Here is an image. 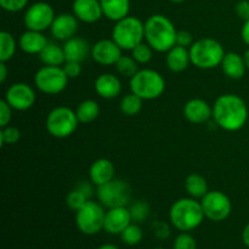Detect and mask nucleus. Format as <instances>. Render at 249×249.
<instances>
[{"mask_svg":"<svg viewBox=\"0 0 249 249\" xmlns=\"http://www.w3.org/2000/svg\"><path fill=\"white\" fill-rule=\"evenodd\" d=\"M63 51L66 55V61H75L82 63L85 58L91 53V48L84 38L73 36L63 44Z\"/></svg>","mask_w":249,"mask_h":249,"instance_id":"nucleus-21","label":"nucleus"},{"mask_svg":"<svg viewBox=\"0 0 249 249\" xmlns=\"http://www.w3.org/2000/svg\"><path fill=\"white\" fill-rule=\"evenodd\" d=\"M106 212L97 202L88 201L82 209L77 212L75 224L80 232L85 235H95L104 229Z\"/></svg>","mask_w":249,"mask_h":249,"instance_id":"nucleus-10","label":"nucleus"},{"mask_svg":"<svg viewBox=\"0 0 249 249\" xmlns=\"http://www.w3.org/2000/svg\"><path fill=\"white\" fill-rule=\"evenodd\" d=\"M142 101L143 100L141 97H139L134 92H130V94H126L125 96H123V99L121 100L119 108H121L122 113L125 114V116H136L142 108Z\"/></svg>","mask_w":249,"mask_h":249,"instance_id":"nucleus-30","label":"nucleus"},{"mask_svg":"<svg viewBox=\"0 0 249 249\" xmlns=\"http://www.w3.org/2000/svg\"><path fill=\"white\" fill-rule=\"evenodd\" d=\"M178 31L164 15H152L145 22V40L158 53H168L177 45Z\"/></svg>","mask_w":249,"mask_h":249,"instance_id":"nucleus-2","label":"nucleus"},{"mask_svg":"<svg viewBox=\"0 0 249 249\" xmlns=\"http://www.w3.org/2000/svg\"><path fill=\"white\" fill-rule=\"evenodd\" d=\"M204 212L201 202L196 198H180L173 203L169 211L172 225L182 232L195 230L203 223Z\"/></svg>","mask_w":249,"mask_h":249,"instance_id":"nucleus-3","label":"nucleus"},{"mask_svg":"<svg viewBox=\"0 0 249 249\" xmlns=\"http://www.w3.org/2000/svg\"><path fill=\"white\" fill-rule=\"evenodd\" d=\"M213 119L224 130H241L248 119V107L245 100L235 94L220 95L214 102Z\"/></svg>","mask_w":249,"mask_h":249,"instance_id":"nucleus-1","label":"nucleus"},{"mask_svg":"<svg viewBox=\"0 0 249 249\" xmlns=\"http://www.w3.org/2000/svg\"><path fill=\"white\" fill-rule=\"evenodd\" d=\"M77 189H79L80 191L84 192V194L87 195L88 197L91 196V194H92V187H91V185H90L88 181H82V184L78 185Z\"/></svg>","mask_w":249,"mask_h":249,"instance_id":"nucleus-45","label":"nucleus"},{"mask_svg":"<svg viewBox=\"0 0 249 249\" xmlns=\"http://www.w3.org/2000/svg\"><path fill=\"white\" fill-rule=\"evenodd\" d=\"M194 36L190 32L187 31H178L177 36V45L184 46V48H191V45L194 44Z\"/></svg>","mask_w":249,"mask_h":249,"instance_id":"nucleus-41","label":"nucleus"},{"mask_svg":"<svg viewBox=\"0 0 249 249\" xmlns=\"http://www.w3.org/2000/svg\"><path fill=\"white\" fill-rule=\"evenodd\" d=\"M29 0H0V6L7 12H18L27 6Z\"/></svg>","mask_w":249,"mask_h":249,"instance_id":"nucleus-38","label":"nucleus"},{"mask_svg":"<svg viewBox=\"0 0 249 249\" xmlns=\"http://www.w3.org/2000/svg\"><path fill=\"white\" fill-rule=\"evenodd\" d=\"M169 1H172V2H184V1H186V0H169Z\"/></svg>","mask_w":249,"mask_h":249,"instance_id":"nucleus-50","label":"nucleus"},{"mask_svg":"<svg viewBox=\"0 0 249 249\" xmlns=\"http://www.w3.org/2000/svg\"><path fill=\"white\" fill-rule=\"evenodd\" d=\"M21 139V131L18 128L11 125H6L0 130V141L1 145H15Z\"/></svg>","mask_w":249,"mask_h":249,"instance_id":"nucleus-36","label":"nucleus"},{"mask_svg":"<svg viewBox=\"0 0 249 249\" xmlns=\"http://www.w3.org/2000/svg\"><path fill=\"white\" fill-rule=\"evenodd\" d=\"M79 19L72 14H61L55 17L50 27L51 34L55 39L61 41H67L68 39L75 36L78 31Z\"/></svg>","mask_w":249,"mask_h":249,"instance_id":"nucleus-16","label":"nucleus"},{"mask_svg":"<svg viewBox=\"0 0 249 249\" xmlns=\"http://www.w3.org/2000/svg\"><path fill=\"white\" fill-rule=\"evenodd\" d=\"M88 201H89V197L84 192L80 191L79 189H77V187L74 190H72L67 195V197H66V204L74 212H78L79 209H82L88 203Z\"/></svg>","mask_w":249,"mask_h":249,"instance_id":"nucleus-33","label":"nucleus"},{"mask_svg":"<svg viewBox=\"0 0 249 249\" xmlns=\"http://www.w3.org/2000/svg\"><path fill=\"white\" fill-rule=\"evenodd\" d=\"M155 233L158 238L164 240V238H168V236L170 235V230L167 224L157 223L155 225Z\"/></svg>","mask_w":249,"mask_h":249,"instance_id":"nucleus-43","label":"nucleus"},{"mask_svg":"<svg viewBox=\"0 0 249 249\" xmlns=\"http://www.w3.org/2000/svg\"><path fill=\"white\" fill-rule=\"evenodd\" d=\"M236 14L243 21L249 19V0H238L236 5Z\"/></svg>","mask_w":249,"mask_h":249,"instance_id":"nucleus-42","label":"nucleus"},{"mask_svg":"<svg viewBox=\"0 0 249 249\" xmlns=\"http://www.w3.org/2000/svg\"><path fill=\"white\" fill-rule=\"evenodd\" d=\"M201 204L206 218L212 221L225 220L232 211L230 198L218 190L207 192L201 198Z\"/></svg>","mask_w":249,"mask_h":249,"instance_id":"nucleus-11","label":"nucleus"},{"mask_svg":"<svg viewBox=\"0 0 249 249\" xmlns=\"http://www.w3.org/2000/svg\"><path fill=\"white\" fill-rule=\"evenodd\" d=\"M114 172H116V168L111 160L107 158H100V160H95L90 167V181L97 187L102 186L114 179Z\"/></svg>","mask_w":249,"mask_h":249,"instance_id":"nucleus-19","label":"nucleus"},{"mask_svg":"<svg viewBox=\"0 0 249 249\" xmlns=\"http://www.w3.org/2000/svg\"><path fill=\"white\" fill-rule=\"evenodd\" d=\"M94 88L100 97L111 100L121 94L122 83L116 75L111 74V73H104L96 78Z\"/></svg>","mask_w":249,"mask_h":249,"instance_id":"nucleus-20","label":"nucleus"},{"mask_svg":"<svg viewBox=\"0 0 249 249\" xmlns=\"http://www.w3.org/2000/svg\"><path fill=\"white\" fill-rule=\"evenodd\" d=\"M55 12L48 2L39 1L32 4L26 10L23 16V23L29 31L44 32L50 28L55 19Z\"/></svg>","mask_w":249,"mask_h":249,"instance_id":"nucleus-12","label":"nucleus"},{"mask_svg":"<svg viewBox=\"0 0 249 249\" xmlns=\"http://www.w3.org/2000/svg\"><path fill=\"white\" fill-rule=\"evenodd\" d=\"M142 230L139 225L131 223L123 232L121 233V238L125 245L128 246H136L142 240Z\"/></svg>","mask_w":249,"mask_h":249,"instance_id":"nucleus-32","label":"nucleus"},{"mask_svg":"<svg viewBox=\"0 0 249 249\" xmlns=\"http://www.w3.org/2000/svg\"><path fill=\"white\" fill-rule=\"evenodd\" d=\"M49 44L48 39L44 36L43 32L29 31L24 32L19 38V48L22 51L31 55H39Z\"/></svg>","mask_w":249,"mask_h":249,"instance_id":"nucleus-22","label":"nucleus"},{"mask_svg":"<svg viewBox=\"0 0 249 249\" xmlns=\"http://www.w3.org/2000/svg\"><path fill=\"white\" fill-rule=\"evenodd\" d=\"M129 211H130L133 221L135 223H142L150 215V206L143 201H138L133 203Z\"/></svg>","mask_w":249,"mask_h":249,"instance_id":"nucleus-35","label":"nucleus"},{"mask_svg":"<svg viewBox=\"0 0 249 249\" xmlns=\"http://www.w3.org/2000/svg\"><path fill=\"white\" fill-rule=\"evenodd\" d=\"M241 36H242V40L245 41L246 45L249 46V19L245 21V24L241 29Z\"/></svg>","mask_w":249,"mask_h":249,"instance_id":"nucleus-44","label":"nucleus"},{"mask_svg":"<svg viewBox=\"0 0 249 249\" xmlns=\"http://www.w3.org/2000/svg\"><path fill=\"white\" fill-rule=\"evenodd\" d=\"M5 101L16 111H27L36 102V92L26 83H15L5 92Z\"/></svg>","mask_w":249,"mask_h":249,"instance_id":"nucleus-13","label":"nucleus"},{"mask_svg":"<svg viewBox=\"0 0 249 249\" xmlns=\"http://www.w3.org/2000/svg\"><path fill=\"white\" fill-rule=\"evenodd\" d=\"M63 71H65L66 75H67L70 79H74L78 78L82 73V66L80 62H75V61H66L62 66Z\"/></svg>","mask_w":249,"mask_h":249,"instance_id":"nucleus-39","label":"nucleus"},{"mask_svg":"<svg viewBox=\"0 0 249 249\" xmlns=\"http://www.w3.org/2000/svg\"><path fill=\"white\" fill-rule=\"evenodd\" d=\"M153 49L147 43H140L131 50V56L135 58L139 65H145L148 63L152 58Z\"/></svg>","mask_w":249,"mask_h":249,"instance_id":"nucleus-34","label":"nucleus"},{"mask_svg":"<svg viewBox=\"0 0 249 249\" xmlns=\"http://www.w3.org/2000/svg\"><path fill=\"white\" fill-rule=\"evenodd\" d=\"M220 66L225 75L231 79H241L247 71L245 58L237 53H226Z\"/></svg>","mask_w":249,"mask_h":249,"instance_id":"nucleus-24","label":"nucleus"},{"mask_svg":"<svg viewBox=\"0 0 249 249\" xmlns=\"http://www.w3.org/2000/svg\"><path fill=\"white\" fill-rule=\"evenodd\" d=\"M165 63H167L169 71L174 73L184 72L189 65L191 63L190 57V50L184 46L175 45L170 49L165 56Z\"/></svg>","mask_w":249,"mask_h":249,"instance_id":"nucleus-23","label":"nucleus"},{"mask_svg":"<svg viewBox=\"0 0 249 249\" xmlns=\"http://www.w3.org/2000/svg\"><path fill=\"white\" fill-rule=\"evenodd\" d=\"M90 55L99 65L112 66L122 57V49L113 39H101L91 46Z\"/></svg>","mask_w":249,"mask_h":249,"instance_id":"nucleus-14","label":"nucleus"},{"mask_svg":"<svg viewBox=\"0 0 249 249\" xmlns=\"http://www.w3.org/2000/svg\"><path fill=\"white\" fill-rule=\"evenodd\" d=\"M112 39L121 46L122 50L131 51L145 39V23L138 17H124L114 24Z\"/></svg>","mask_w":249,"mask_h":249,"instance_id":"nucleus-5","label":"nucleus"},{"mask_svg":"<svg viewBox=\"0 0 249 249\" xmlns=\"http://www.w3.org/2000/svg\"><path fill=\"white\" fill-rule=\"evenodd\" d=\"M75 114H77L79 123H91L100 114L99 104L91 99L84 100V101L78 105L77 109H75Z\"/></svg>","mask_w":249,"mask_h":249,"instance_id":"nucleus-28","label":"nucleus"},{"mask_svg":"<svg viewBox=\"0 0 249 249\" xmlns=\"http://www.w3.org/2000/svg\"><path fill=\"white\" fill-rule=\"evenodd\" d=\"M39 57L45 66H63V63L66 62L63 48L55 43H49L39 53Z\"/></svg>","mask_w":249,"mask_h":249,"instance_id":"nucleus-26","label":"nucleus"},{"mask_svg":"<svg viewBox=\"0 0 249 249\" xmlns=\"http://www.w3.org/2000/svg\"><path fill=\"white\" fill-rule=\"evenodd\" d=\"M12 118V107L7 104L5 100L0 101V126L9 125L10 121Z\"/></svg>","mask_w":249,"mask_h":249,"instance_id":"nucleus-40","label":"nucleus"},{"mask_svg":"<svg viewBox=\"0 0 249 249\" xmlns=\"http://www.w3.org/2000/svg\"><path fill=\"white\" fill-rule=\"evenodd\" d=\"M104 16L111 21L118 22L129 16L130 0H100Z\"/></svg>","mask_w":249,"mask_h":249,"instance_id":"nucleus-25","label":"nucleus"},{"mask_svg":"<svg viewBox=\"0 0 249 249\" xmlns=\"http://www.w3.org/2000/svg\"><path fill=\"white\" fill-rule=\"evenodd\" d=\"M97 249H119L118 247H117V246H114V245H102V246H100L99 248Z\"/></svg>","mask_w":249,"mask_h":249,"instance_id":"nucleus-49","label":"nucleus"},{"mask_svg":"<svg viewBox=\"0 0 249 249\" xmlns=\"http://www.w3.org/2000/svg\"><path fill=\"white\" fill-rule=\"evenodd\" d=\"M173 249H197V243L194 236L182 232L175 238Z\"/></svg>","mask_w":249,"mask_h":249,"instance_id":"nucleus-37","label":"nucleus"},{"mask_svg":"<svg viewBox=\"0 0 249 249\" xmlns=\"http://www.w3.org/2000/svg\"><path fill=\"white\" fill-rule=\"evenodd\" d=\"M70 78L60 66H44L36 71L34 84L39 91L48 95H56L67 88Z\"/></svg>","mask_w":249,"mask_h":249,"instance_id":"nucleus-8","label":"nucleus"},{"mask_svg":"<svg viewBox=\"0 0 249 249\" xmlns=\"http://www.w3.org/2000/svg\"><path fill=\"white\" fill-rule=\"evenodd\" d=\"M133 223V218L129 208L126 207H116L109 208L105 215L104 230L112 235H121L130 224Z\"/></svg>","mask_w":249,"mask_h":249,"instance_id":"nucleus-15","label":"nucleus"},{"mask_svg":"<svg viewBox=\"0 0 249 249\" xmlns=\"http://www.w3.org/2000/svg\"><path fill=\"white\" fill-rule=\"evenodd\" d=\"M184 116L190 123H207L213 117V107L202 99H191L185 105Z\"/></svg>","mask_w":249,"mask_h":249,"instance_id":"nucleus-18","label":"nucleus"},{"mask_svg":"<svg viewBox=\"0 0 249 249\" xmlns=\"http://www.w3.org/2000/svg\"><path fill=\"white\" fill-rule=\"evenodd\" d=\"M117 72L121 75L126 78H131L139 72V63L136 62L133 56H123L117 61L116 65Z\"/></svg>","mask_w":249,"mask_h":249,"instance_id":"nucleus-31","label":"nucleus"},{"mask_svg":"<svg viewBox=\"0 0 249 249\" xmlns=\"http://www.w3.org/2000/svg\"><path fill=\"white\" fill-rule=\"evenodd\" d=\"M242 240L243 243L249 248V224L246 225V228L243 229V232H242Z\"/></svg>","mask_w":249,"mask_h":249,"instance_id":"nucleus-47","label":"nucleus"},{"mask_svg":"<svg viewBox=\"0 0 249 249\" xmlns=\"http://www.w3.org/2000/svg\"><path fill=\"white\" fill-rule=\"evenodd\" d=\"M7 78V66L6 62H0V82L5 83Z\"/></svg>","mask_w":249,"mask_h":249,"instance_id":"nucleus-46","label":"nucleus"},{"mask_svg":"<svg viewBox=\"0 0 249 249\" xmlns=\"http://www.w3.org/2000/svg\"><path fill=\"white\" fill-rule=\"evenodd\" d=\"M131 190L125 181L113 179L107 184L97 187V198L100 203L107 208L126 207L130 202Z\"/></svg>","mask_w":249,"mask_h":249,"instance_id":"nucleus-9","label":"nucleus"},{"mask_svg":"<svg viewBox=\"0 0 249 249\" xmlns=\"http://www.w3.org/2000/svg\"><path fill=\"white\" fill-rule=\"evenodd\" d=\"M72 10L73 15L84 23H95L104 16L100 0H74Z\"/></svg>","mask_w":249,"mask_h":249,"instance_id":"nucleus-17","label":"nucleus"},{"mask_svg":"<svg viewBox=\"0 0 249 249\" xmlns=\"http://www.w3.org/2000/svg\"><path fill=\"white\" fill-rule=\"evenodd\" d=\"M155 249H164V248H155Z\"/></svg>","mask_w":249,"mask_h":249,"instance_id":"nucleus-51","label":"nucleus"},{"mask_svg":"<svg viewBox=\"0 0 249 249\" xmlns=\"http://www.w3.org/2000/svg\"><path fill=\"white\" fill-rule=\"evenodd\" d=\"M243 58H245V63L247 66V70H249V48L246 50L245 55H243Z\"/></svg>","mask_w":249,"mask_h":249,"instance_id":"nucleus-48","label":"nucleus"},{"mask_svg":"<svg viewBox=\"0 0 249 249\" xmlns=\"http://www.w3.org/2000/svg\"><path fill=\"white\" fill-rule=\"evenodd\" d=\"M185 189L192 198H202L208 192V185L201 174L192 173L185 180Z\"/></svg>","mask_w":249,"mask_h":249,"instance_id":"nucleus-27","label":"nucleus"},{"mask_svg":"<svg viewBox=\"0 0 249 249\" xmlns=\"http://www.w3.org/2000/svg\"><path fill=\"white\" fill-rule=\"evenodd\" d=\"M191 63L199 70H212L221 65L225 50L218 40L213 38L198 39L191 45Z\"/></svg>","mask_w":249,"mask_h":249,"instance_id":"nucleus-4","label":"nucleus"},{"mask_svg":"<svg viewBox=\"0 0 249 249\" xmlns=\"http://www.w3.org/2000/svg\"><path fill=\"white\" fill-rule=\"evenodd\" d=\"M16 53V40L6 31L0 32V62H7Z\"/></svg>","mask_w":249,"mask_h":249,"instance_id":"nucleus-29","label":"nucleus"},{"mask_svg":"<svg viewBox=\"0 0 249 249\" xmlns=\"http://www.w3.org/2000/svg\"><path fill=\"white\" fill-rule=\"evenodd\" d=\"M130 90L142 100H155L164 92L165 80L157 71L150 68L139 70L130 78Z\"/></svg>","mask_w":249,"mask_h":249,"instance_id":"nucleus-6","label":"nucleus"},{"mask_svg":"<svg viewBox=\"0 0 249 249\" xmlns=\"http://www.w3.org/2000/svg\"><path fill=\"white\" fill-rule=\"evenodd\" d=\"M78 117L75 111L68 107L60 106L53 108L46 117L45 126L51 136L65 139L72 135L78 128Z\"/></svg>","mask_w":249,"mask_h":249,"instance_id":"nucleus-7","label":"nucleus"}]
</instances>
